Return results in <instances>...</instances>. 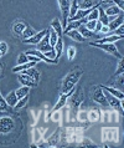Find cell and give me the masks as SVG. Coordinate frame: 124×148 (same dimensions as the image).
<instances>
[{
	"label": "cell",
	"instance_id": "6da1fadb",
	"mask_svg": "<svg viewBox=\"0 0 124 148\" xmlns=\"http://www.w3.org/2000/svg\"><path fill=\"white\" fill-rule=\"evenodd\" d=\"M82 75H83V71L81 69H76L69 72L68 75H66L63 81H62V90H61L62 93H67L68 91H71L77 85V82L80 81Z\"/></svg>",
	"mask_w": 124,
	"mask_h": 148
},
{
	"label": "cell",
	"instance_id": "7a4b0ae2",
	"mask_svg": "<svg viewBox=\"0 0 124 148\" xmlns=\"http://www.w3.org/2000/svg\"><path fill=\"white\" fill-rule=\"evenodd\" d=\"M91 46H94V47H98L101 49V50L108 52V54L113 55L114 57H117V59H122V54L118 51V49L114 46L113 42H104V44H98V42H94V41H92V42H89Z\"/></svg>",
	"mask_w": 124,
	"mask_h": 148
},
{
	"label": "cell",
	"instance_id": "3957f363",
	"mask_svg": "<svg viewBox=\"0 0 124 148\" xmlns=\"http://www.w3.org/2000/svg\"><path fill=\"white\" fill-rule=\"evenodd\" d=\"M102 139L103 142H114L119 141V130L114 127H106L102 130Z\"/></svg>",
	"mask_w": 124,
	"mask_h": 148
},
{
	"label": "cell",
	"instance_id": "277c9868",
	"mask_svg": "<svg viewBox=\"0 0 124 148\" xmlns=\"http://www.w3.org/2000/svg\"><path fill=\"white\" fill-rule=\"evenodd\" d=\"M15 128V122L11 117L0 118V134H7Z\"/></svg>",
	"mask_w": 124,
	"mask_h": 148
},
{
	"label": "cell",
	"instance_id": "5b68a950",
	"mask_svg": "<svg viewBox=\"0 0 124 148\" xmlns=\"http://www.w3.org/2000/svg\"><path fill=\"white\" fill-rule=\"evenodd\" d=\"M92 98H93V101H96L97 103H99L101 106L108 105V102L106 100V95L103 92L101 86H93L92 87Z\"/></svg>",
	"mask_w": 124,
	"mask_h": 148
},
{
	"label": "cell",
	"instance_id": "8992f818",
	"mask_svg": "<svg viewBox=\"0 0 124 148\" xmlns=\"http://www.w3.org/2000/svg\"><path fill=\"white\" fill-rule=\"evenodd\" d=\"M59 1L60 10L62 13V26H67V19H68V13H69V6H71V0H57Z\"/></svg>",
	"mask_w": 124,
	"mask_h": 148
},
{
	"label": "cell",
	"instance_id": "52a82bcc",
	"mask_svg": "<svg viewBox=\"0 0 124 148\" xmlns=\"http://www.w3.org/2000/svg\"><path fill=\"white\" fill-rule=\"evenodd\" d=\"M66 138L68 143H77L82 138V128H67L66 131Z\"/></svg>",
	"mask_w": 124,
	"mask_h": 148
},
{
	"label": "cell",
	"instance_id": "ba28073f",
	"mask_svg": "<svg viewBox=\"0 0 124 148\" xmlns=\"http://www.w3.org/2000/svg\"><path fill=\"white\" fill-rule=\"evenodd\" d=\"M36 50H39V51H41L44 54V52H47V51H51V50H53V47L50 45V35H48V30H47V32H46V35L44 36L42 39H41V41L39 44H37V49Z\"/></svg>",
	"mask_w": 124,
	"mask_h": 148
},
{
	"label": "cell",
	"instance_id": "9c48e42d",
	"mask_svg": "<svg viewBox=\"0 0 124 148\" xmlns=\"http://www.w3.org/2000/svg\"><path fill=\"white\" fill-rule=\"evenodd\" d=\"M74 95L72 93L71 96V106L74 108H78V106H80L82 102H83V93H82V88L78 87L76 88V91H73Z\"/></svg>",
	"mask_w": 124,
	"mask_h": 148
},
{
	"label": "cell",
	"instance_id": "30bf717a",
	"mask_svg": "<svg viewBox=\"0 0 124 148\" xmlns=\"http://www.w3.org/2000/svg\"><path fill=\"white\" fill-rule=\"evenodd\" d=\"M104 95H106L107 102H108V105L110 106L112 108L118 110V111H121V112H123V103H122V100H118L117 97L112 96L110 93H104Z\"/></svg>",
	"mask_w": 124,
	"mask_h": 148
},
{
	"label": "cell",
	"instance_id": "8fae6325",
	"mask_svg": "<svg viewBox=\"0 0 124 148\" xmlns=\"http://www.w3.org/2000/svg\"><path fill=\"white\" fill-rule=\"evenodd\" d=\"M46 32H47V30H41L40 32H35V34L32 35L31 38L24 39V42L25 44H31V45H37L41 41V39H42L45 35H46Z\"/></svg>",
	"mask_w": 124,
	"mask_h": 148
},
{
	"label": "cell",
	"instance_id": "7c38bea8",
	"mask_svg": "<svg viewBox=\"0 0 124 148\" xmlns=\"http://www.w3.org/2000/svg\"><path fill=\"white\" fill-rule=\"evenodd\" d=\"M74 91V87L71 90V91H68L67 93H62L60 98H59V101L56 102V105H55V107H53V111H56V110H61L62 107H65V105H66V102H67V98H69V96L73 93Z\"/></svg>",
	"mask_w": 124,
	"mask_h": 148
},
{
	"label": "cell",
	"instance_id": "4fadbf2b",
	"mask_svg": "<svg viewBox=\"0 0 124 148\" xmlns=\"http://www.w3.org/2000/svg\"><path fill=\"white\" fill-rule=\"evenodd\" d=\"M19 81L22 84V86H27V87H34V86L37 85V82L32 79V77H30L29 75H26V73L21 72L19 75Z\"/></svg>",
	"mask_w": 124,
	"mask_h": 148
},
{
	"label": "cell",
	"instance_id": "5bb4252c",
	"mask_svg": "<svg viewBox=\"0 0 124 148\" xmlns=\"http://www.w3.org/2000/svg\"><path fill=\"white\" fill-rule=\"evenodd\" d=\"M26 54L27 55H34V56H36V57H39V59L41 60V61H45V62H47V64H57L56 62V61L55 60H51V59H48V57H46V56H45L44 54H42V52H41V51H39V50H31V51H29V52H26Z\"/></svg>",
	"mask_w": 124,
	"mask_h": 148
},
{
	"label": "cell",
	"instance_id": "9a60e30c",
	"mask_svg": "<svg viewBox=\"0 0 124 148\" xmlns=\"http://www.w3.org/2000/svg\"><path fill=\"white\" fill-rule=\"evenodd\" d=\"M101 87H102V90H106L108 93H110L112 96H114V97H117L118 100H122L123 101L124 95H123V92L121 91V90L114 88V87H109V86H101Z\"/></svg>",
	"mask_w": 124,
	"mask_h": 148
},
{
	"label": "cell",
	"instance_id": "2e32d148",
	"mask_svg": "<svg viewBox=\"0 0 124 148\" xmlns=\"http://www.w3.org/2000/svg\"><path fill=\"white\" fill-rule=\"evenodd\" d=\"M53 50H55V61L57 62V60L60 59L62 52H63V40H62V38H59L56 45L53 46Z\"/></svg>",
	"mask_w": 124,
	"mask_h": 148
},
{
	"label": "cell",
	"instance_id": "e0dca14e",
	"mask_svg": "<svg viewBox=\"0 0 124 148\" xmlns=\"http://www.w3.org/2000/svg\"><path fill=\"white\" fill-rule=\"evenodd\" d=\"M51 29H53L55 30V32L57 34V36L59 38H62V35H63V29H62V24L60 21V19H57L55 18L52 20V23H51Z\"/></svg>",
	"mask_w": 124,
	"mask_h": 148
},
{
	"label": "cell",
	"instance_id": "ac0fdd59",
	"mask_svg": "<svg viewBox=\"0 0 124 148\" xmlns=\"http://www.w3.org/2000/svg\"><path fill=\"white\" fill-rule=\"evenodd\" d=\"M99 116H101V112L98 111V108H91L88 112H87V121L97 122V121H99Z\"/></svg>",
	"mask_w": 124,
	"mask_h": 148
},
{
	"label": "cell",
	"instance_id": "d6986e66",
	"mask_svg": "<svg viewBox=\"0 0 124 148\" xmlns=\"http://www.w3.org/2000/svg\"><path fill=\"white\" fill-rule=\"evenodd\" d=\"M67 36H69L72 40H76V41H78V42H83V41L86 40L83 36H82L81 34H80V31L77 30V29H74V30H69V31H66L65 32Z\"/></svg>",
	"mask_w": 124,
	"mask_h": 148
},
{
	"label": "cell",
	"instance_id": "ffe728a7",
	"mask_svg": "<svg viewBox=\"0 0 124 148\" xmlns=\"http://www.w3.org/2000/svg\"><path fill=\"white\" fill-rule=\"evenodd\" d=\"M86 21H87V19L84 18V19H81V20H73V21L67 23V26H66L65 32L69 31V30H74V29H78L81 25H83V23H86Z\"/></svg>",
	"mask_w": 124,
	"mask_h": 148
},
{
	"label": "cell",
	"instance_id": "44dd1931",
	"mask_svg": "<svg viewBox=\"0 0 124 148\" xmlns=\"http://www.w3.org/2000/svg\"><path fill=\"white\" fill-rule=\"evenodd\" d=\"M124 36H121V35H109V36H107V38H103V39H97V40H94V42H98V44H104V42H114V41H117V40H121L123 39Z\"/></svg>",
	"mask_w": 124,
	"mask_h": 148
},
{
	"label": "cell",
	"instance_id": "7402d4cb",
	"mask_svg": "<svg viewBox=\"0 0 124 148\" xmlns=\"http://www.w3.org/2000/svg\"><path fill=\"white\" fill-rule=\"evenodd\" d=\"M78 31H80V34L83 36L84 39H89V38H97V35H96V32L94 31H91V30H88L84 25H81L80 27L77 29Z\"/></svg>",
	"mask_w": 124,
	"mask_h": 148
},
{
	"label": "cell",
	"instance_id": "603a6c76",
	"mask_svg": "<svg viewBox=\"0 0 124 148\" xmlns=\"http://www.w3.org/2000/svg\"><path fill=\"white\" fill-rule=\"evenodd\" d=\"M123 15L122 14H119L117 15V18H115L114 20H110L109 24H108V27H109V30H115L118 26H121L122 24H123Z\"/></svg>",
	"mask_w": 124,
	"mask_h": 148
},
{
	"label": "cell",
	"instance_id": "cb8c5ba5",
	"mask_svg": "<svg viewBox=\"0 0 124 148\" xmlns=\"http://www.w3.org/2000/svg\"><path fill=\"white\" fill-rule=\"evenodd\" d=\"M98 20H99V23H101L102 25H108L109 21H110V18L106 15L103 8H98Z\"/></svg>",
	"mask_w": 124,
	"mask_h": 148
},
{
	"label": "cell",
	"instance_id": "d4e9b609",
	"mask_svg": "<svg viewBox=\"0 0 124 148\" xmlns=\"http://www.w3.org/2000/svg\"><path fill=\"white\" fill-rule=\"evenodd\" d=\"M37 62H34V61H27L25 64H21V65H18L12 69V72H20V71H25V70L30 69V67H34Z\"/></svg>",
	"mask_w": 124,
	"mask_h": 148
},
{
	"label": "cell",
	"instance_id": "484cf974",
	"mask_svg": "<svg viewBox=\"0 0 124 148\" xmlns=\"http://www.w3.org/2000/svg\"><path fill=\"white\" fill-rule=\"evenodd\" d=\"M60 136H61V130H57L56 132L47 139L48 147H55V146H57V143H59V141H60Z\"/></svg>",
	"mask_w": 124,
	"mask_h": 148
},
{
	"label": "cell",
	"instance_id": "4316f807",
	"mask_svg": "<svg viewBox=\"0 0 124 148\" xmlns=\"http://www.w3.org/2000/svg\"><path fill=\"white\" fill-rule=\"evenodd\" d=\"M104 13H106L107 16H109V18H110V16H112V18H114V16H117V15L121 14V13H122V10L119 9L117 5H114V4H113V5H110V6L107 8Z\"/></svg>",
	"mask_w": 124,
	"mask_h": 148
},
{
	"label": "cell",
	"instance_id": "83f0119b",
	"mask_svg": "<svg viewBox=\"0 0 124 148\" xmlns=\"http://www.w3.org/2000/svg\"><path fill=\"white\" fill-rule=\"evenodd\" d=\"M21 72L26 73V75H29L30 77H32V79H34L36 82H39V80H40V72L35 69V66H34V67L27 69V70H25V71H21Z\"/></svg>",
	"mask_w": 124,
	"mask_h": 148
},
{
	"label": "cell",
	"instance_id": "f1b7e54d",
	"mask_svg": "<svg viewBox=\"0 0 124 148\" xmlns=\"http://www.w3.org/2000/svg\"><path fill=\"white\" fill-rule=\"evenodd\" d=\"M25 29H26V24H24L21 21H18L12 25V31H14V34H16V35H21Z\"/></svg>",
	"mask_w": 124,
	"mask_h": 148
},
{
	"label": "cell",
	"instance_id": "f546056e",
	"mask_svg": "<svg viewBox=\"0 0 124 148\" xmlns=\"http://www.w3.org/2000/svg\"><path fill=\"white\" fill-rule=\"evenodd\" d=\"M5 101H6V103L9 107H14V106L16 105V102H18V97H16V93L15 91H12L10 92L7 96L5 97Z\"/></svg>",
	"mask_w": 124,
	"mask_h": 148
},
{
	"label": "cell",
	"instance_id": "4dcf8cb0",
	"mask_svg": "<svg viewBox=\"0 0 124 148\" xmlns=\"http://www.w3.org/2000/svg\"><path fill=\"white\" fill-rule=\"evenodd\" d=\"M29 92H30V87H27V86H22V87H20V88H18L15 91L18 100H19V98H22L25 96H27Z\"/></svg>",
	"mask_w": 124,
	"mask_h": 148
},
{
	"label": "cell",
	"instance_id": "1f68e13d",
	"mask_svg": "<svg viewBox=\"0 0 124 148\" xmlns=\"http://www.w3.org/2000/svg\"><path fill=\"white\" fill-rule=\"evenodd\" d=\"M77 4H78V9H91V8L93 6L94 1L93 0H81V1H78L77 0Z\"/></svg>",
	"mask_w": 124,
	"mask_h": 148
},
{
	"label": "cell",
	"instance_id": "d6a6232c",
	"mask_svg": "<svg viewBox=\"0 0 124 148\" xmlns=\"http://www.w3.org/2000/svg\"><path fill=\"white\" fill-rule=\"evenodd\" d=\"M48 35H50V45L53 47L56 45V42H57V40H59V36H57V34L55 32V30L53 29H51L50 27L48 29Z\"/></svg>",
	"mask_w": 124,
	"mask_h": 148
},
{
	"label": "cell",
	"instance_id": "836d02e7",
	"mask_svg": "<svg viewBox=\"0 0 124 148\" xmlns=\"http://www.w3.org/2000/svg\"><path fill=\"white\" fill-rule=\"evenodd\" d=\"M27 101H29V95H27V96H25V97H22V98H19L18 102H16V105L14 106L15 110H21V108H24L25 106L27 105Z\"/></svg>",
	"mask_w": 124,
	"mask_h": 148
},
{
	"label": "cell",
	"instance_id": "e575fe53",
	"mask_svg": "<svg viewBox=\"0 0 124 148\" xmlns=\"http://www.w3.org/2000/svg\"><path fill=\"white\" fill-rule=\"evenodd\" d=\"M78 10V4H77V0H73L71 3V6H69V13H68V19H71L72 16L76 14V11ZM67 19V20H68Z\"/></svg>",
	"mask_w": 124,
	"mask_h": 148
},
{
	"label": "cell",
	"instance_id": "d590c367",
	"mask_svg": "<svg viewBox=\"0 0 124 148\" xmlns=\"http://www.w3.org/2000/svg\"><path fill=\"white\" fill-rule=\"evenodd\" d=\"M42 136H44V130L42 128H36V130H34V132H32V137H34L35 142L41 141Z\"/></svg>",
	"mask_w": 124,
	"mask_h": 148
},
{
	"label": "cell",
	"instance_id": "8d00e7d4",
	"mask_svg": "<svg viewBox=\"0 0 124 148\" xmlns=\"http://www.w3.org/2000/svg\"><path fill=\"white\" fill-rule=\"evenodd\" d=\"M9 110V106H7L5 98L1 96V93H0V112H7Z\"/></svg>",
	"mask_w": 124,
	"mask_h": 148
},
{
	"label": "cell",
	"instance_id": "74e56055",
	"mask_svg": "<svg viewBox=\"0 0 124 148\" xmlns=\"http://www.w3.org/2000/svg\"><path fill=\"white\" fill-rule=\"evenodd\" d=\"M34 34H35V30H34V29L26 26V29L24 30V32L21 34V36H22L24 39H29V38H31V36L34 35Z\"/></svg>",
	"mask_w": 124,
	"mask_h": 148
},
{
	"label": "cell",
	"instance_id": "f35d334b",
	"mask_svg": "<svg viewBox=\"0 0 124 148\" xmlns=\"http://www.w3.org/2000/svg\"><path fill=\"white\" fill-rule=\"evenodd\" d=\"M124 73V69H123V57L122 59H119V62H118V67H117V71L114 72V77L115 76H121Z\"/></svg>",
	"mask_w": 124,
	"mask_h": 148
},
{
	"label": "cell",
	"instance_id": "ab89813d",
	"mask_svg": "<svg viewBox=\"0 0 124 148\" xmlns=\"http://www.w3.org/2000/svg\"><path fill=\"white\" fill-rule=\"evenodd\" d=\"M61 117H62V113H61L60 110H56V111H53V112L51 113V120L53 122H60Z\"/></svg>",
	"mask_w": 124,
	"mask_h": 148
},
{
	"label": "cell",
	"instance_id": "60d3db41",
	"mask_svg": "<svg viewBox=\"0 0 124 148\" xmlns=\"http://www.w3.org/2000/svg\"><path fill=\"white\" fill-rule=\"evenodd\" d=\"M108 121H110V122H118V121H119L117 110H114V111H110V112H108Z\"/></svg>",
	"mask_w": 124,
	"mask_h": 148
},
{
	"label": "cell",
	"instance_id": "b9f144b4",
	"mask_svg": "<svg viewBox=\"0 0 124 148\" xmlns=\"http://www.w3.org/2000/svg\"><path fill=\"white\" fill-rule=\"evenodd\" d=\"M96 25H97V20H88V21L84 23V26L88 29V30H91V31H94Z\"/></svg>",
	"mask_w": 124,
	"mask_h": 148
},
{
	"label": "cell",
	"instance_id": "7bdbcfd3",
	"mask_svg": "<svg viewBox=\"0 0 124 148\" xmlns=\"http://www.w3.org/2000/svg\"><path fill=\"white\" fill-rule=\"evenodd\" d=\"M80 141H81L80 145L81 146H84V147H87V146H96V143H93L89 138H87V137H82Z\"/></svg>",
	"mask_w": 124,
	"mask_h": 148
},
{
	"label": "cell",
	"instance_id": "ee69618b",
	"mask_svg": "<svg viewBox=\"0 0 124 148\" xmlns=\"http://www.w3.org/2000/svg\"><path fill=\"white\" fill-rule=\"evenodd\" d=\"M74 56H76V49H74L73 46H69L67 49V59L71 61L74 59Z\"/></svg>",
	"mask_w": 124,
	"mask_h": 148
},
{
	"label": "cell",
	"instance_id": "f6af8a7d",
	"mask_svg": "<svg viewBox=\"0 0 124 148\" xmlns=\"http://www.w3.org/2000/svg\"><path fill=\"white\" fill-rule=\"evenodd\" d=\"M77 120L80 122H87V112L86 111H78Z\"/></svg>",
	"mask_w": 124,
	"mask_h": 148
},
{
	"label": "cell",
	"instance_id": "bcb514c9",
	"mask_svg": "<svg viewBox=\"0 0 124 148\" xmlns=\"http://www.w3.org/2000/svg\"><path fill=\"white\" fill-rule=\"evenodd\" d=\"M29 61V57H27V54H25V52H22V54H20L19 57H18V65H21V64H25Z\"/></svg>",
	"mask_w": 124,
	"mask_h": 148
},
{
	"label": "cell",
	"instance_id": "7dc6e473",
	"mask_svg": "<svg viewBox=\"0 0 124 148\" xmlns=\"http://www.w3.org/2000/svg\"><path fill=\"white\" fill-rule=\"evenodd\" d=\"M112 3H113L114 5H117L122 11L124 10V0H112Z\"/></svg>",
	"mask_w": 124,
	"mask_h": 148
},
{
	"label": "cell",
	"instance_id": "c3c4849f",
	"mask_svg": "<svg viewBox=\"0 0 124 148\" xmlns=\"http://www.w3.org/2000/svg\"><path fill=\"white\" fill-rule=\"evenodd\" d=\"M7 44L6 42H0V52H1V55L4 56L7 52Z\"/></svg>",
	"mask_w": 124,
	"mask_h": 148
},
{
	"label": "cell",
	"instance_id": "681fc988",
	"mask_svg": "<svg viewBox=\"0 0 124 148\" xmlns=\"http://www.w3.org/2000/svg\"><path fill=\"white\" fill-rule=\"evenodd\" d=\"M114 34L115 35H121V36H124V25L122 24L121 26H118L117 29L114 30Z\"/></svg>",
	"mask_w": 124,
	"mask_h": 148
},
{
	"label": "cell",
	"instance_id": "f907efd6",
	"mask_svg": "<svg viewBox=\"0 0 124 148\" xmlns=\"http://www.w3.org/2000/svg\"><path fill=\"white\" fill-rule=\"evenodd\" d=\"M110 30H109V27H108V25H102L101 26V29H99V31L98 32H101V34H108Z\"/></svg>",
	"mask_w": 124,
	"mask_h": 148
},
{
	"label": "cell",
	"instance_id": "816d5d0a",
	"mask_svg": "<svg viewBox=\"0 0 124 148\" xmlns=\"http://www.w3.org/2000/svg\"><path fill=\"white\" fill-rule=\"evenodd\" d=\"M103 3H112V0H102Z\"/></svg>",
	"mask_w": 124,
	"mask_h": 148
},
{
	"label": "cell",
	"instance_id": "f5cc1de1",
	"mask_svg": "<svg viewBox=\"0 0 124 148\" xmlns=\"http://www.w3.org/2000/svg\"><path fill=\"white\" fill-rule=\"evenodd\" d=\"M0 70H1V66H0Z\"/></svg>",
	"mask_w": 124,
	"mask_h": 148
}]
</instances>
